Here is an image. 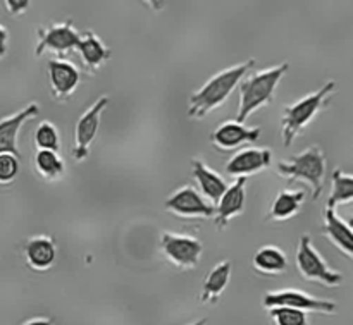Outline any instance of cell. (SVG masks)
<instances>
[{
  "label": "cell",
  "mask_w": 353,
  "mask_h": 325,
  "mask_svg": "<svg viewBox=\"0 0 353 325\" xmlns=\"http://www.w3.org/2000/svg\"><path fill=\"white\" fill-rule=\"evenodd\" d=\"M6 6L7 10H9L12 16H21V14L26 12L28 7H30V0H7Z\"/></svg>",
  "instance_id": "28"
},
{
  "label": "cell",
  "mask_w": 353,
  "mask_h": 325,
  "mask_svg": "<svg viewBox=\"0 0 353 325\" xmlns=\"http://www.w3.org/2000/svg\"><path fill=\"white\" fill-rule=\"evenodd\" d=\"M296 271L307 282L321 284L324 288H336L343 282V274L333 271L314 247L309 234H302L296 248Z\"/></svg>",
  "instance_id": "5"
},
{
  "label": "cell",
  "mask_w": 353,
  "mask_h": 325,
  "mask_svg": "<svg viewBox=\"0 0 353 325\" xmlns=\"http://www.w3.org/2000/svg\"><path fill=\"white\" fill-rule=\"evenodd\" d=\"M74 50L79 52L83 64L90 72L99 71L112 55L110 48L90 30L85 33H79V41Z\"/></svg>",
  "instance_id": "19"
},
{
  "label": "cell",
  "mask_w": 353,
  "mask_h": 325,
  "mask_svg": "<svg viewBox=\"0 0 353 325\" xmlns=\"http://www.w3.org/2000/svg\"><path fill=\"white\" fill-rule=\"evenodd\" d=\"M247 203V178H236V181L224 191L219 202L214 207V220L217 231H224L234 217L245 212Z\"/></svg>",
  "instance_id": "12"
},
{
  "label": "cell",
  "mask_w": 353,
  "mask_h": 325,
  "mask_svg": "<svg viewBox=\"0 0 353 325\" xmlns=\"http://www.w3.org/2000/svg\"><path fill=\"white\" fill-rule=\"evenodd\" d=\"M264 308H278V306H285V308L300 310V312H312V313H326V315H333L336 313V303L330 302V300H319L310 296L309 293L300 291V289H281V291H269L262 300Z\"/></svg>",
  "instance_id": "7"
},
{
  "label": "cell",
  "mask_w": 353,
  "mask_h": 325,
  "mask_svg": "<svg viewBox=\"0 0 353 325\" xmlns=\"http://www.w3.org/2000/svg\"><path fill=\"white\" fill-rule=\"evenodd\" d=\"M290 64L274 65V67L262 69V71L254 72L248 78L240 81V103H238V114L236 123L245 124L248 117L255 112V110L268 107L269 103L274 102L276 92H278V85L285 74L288 72Z\"/></svg>",
  "instance_id": "2"
},
{
  "label": "cell",
  "mask_w": 353,
  "mask_h": 325,
  "mask_svg": "<svg viewBox=\"0 0 353 325\" xmlns=\"http://www.w3.org/2000/svg\"><path fill=\"white\" fill-rule=\"evenodd\" d=\"M19 174V158L10 154L0 155V186H9Z\"/></svg>",
  "instance_id": "27"
},
{
  "label": "cell",
  "mask_w": 353,
  "mask_h": 325,
  "mask_svg": "<svg viewBox=\"0 0 353 325\" xmlns=\"http://www.w3.org/2000/svg\"><path fill=\"white\" fill-rule=\"evenodd\" d=\"M305 202V191L303 189H283L276 195L271 209H269L268 220L271 222H283L295 217Z\"/></svg>",
  "instance_id": "21"
},
{
  "label": "cell",
  "mask_w": 353,
  "mask_h": 325,
  "mask_svg": "<svg viewBox=\"0 0 353 325\" xmlns=\"http://www.w3.org/2000/svg\"><path fill=\"white\" fill-rule=\"evenodd\" d=\"M254 59L241 62V64L231 65V67L223 69L212 78L207 79L205 85L195 93L190 95L188 117L190 119H203L209 116L212 110L219 109L224 105L228 96L233 93V90L240 85L241 79L254 69Z\"/></svg>",
  "instance_id": "1"
},
{
  "label": "cell",
  "mask_w": 353,
  "mask_h": 325,
  "mask_svg": "<svg viewBox=\"0 0 353 325\" xmlns=\"http://www.w3.org/2000/svg\"><path fill=\"white\" fill-rule=\"evenodd\" d=\"M272 151L269 148H243L226 164V172L234 178H247L265 171L271 165Z\"/></svg>",
  "instance_id": "15"
},
{
  "label": "cell",
  "mask_w": 353,
  "mask_h": 325,
  "mask_svg": "<svg viewBox=\"0 0 353 325\" xmlns=\"http://www.w3.org/2000/svg\"><path fill=\"white\" fill-rule=\"evenodd\" d=\"M38 43L34 48V55L41 57L45 52H54L57 55H69L76 48L79 41V33L72 26V21L40 26L37 30Z\"/></svg>",
  "instance_id": "10"
},
{
  "label": "cell",
  "mask_w": 353,
  "mask_h": 325,
  "mask_svg": "<svg viewBox=\"0 0 353 325\" xmlns=\"http://www.w3.org/2000/svg\"><path fill=\"white\" fill-rule=\"evenodd\" d=\"M327 158L319 145H312L302 154L293 155L292 160L278 162V174L290 181H303L312 189V200H317L324 189Z\"/></svg>",
  "instance_id": "4"
},
{
  "label": "cell",
  "mask_w": 353,
  "mask_h": 325,
  "mask_svg": "<svg viewBox=\"0 0 353 325\" xmlns=\"http://www.w3.org/2000/svg\"><path fill=\"white\" fill-rule=\"evenodd\" d=\"M323 227H321V234L327 238L341 253L347 258H353V234H352V224L350 220L341 219L336 213V210L324 209L323 213Z\"/></svg>",
  "instance_id": "16"
},
{
  "label": "cell",
  "mask_w": 353,
  "mask_h": 325,
  "mask_svg": "<svg viewBox=\"0 0 353 325\" xmlns=\"http://www.w3.org/2000/svg\"><path fill=\"white\" fill-rule=\"evenodd\" d=\"M34 145L38 150H48V151H59V133L57 127L50 123V120H41L38 124L37 131H34Z\"/></svg>",
  "instance_id": "25"
},
{
  "label": "cell",
  "mask_w": 353,
  "mask_h": 325,
  "mask_svg": "<svg viewBox=\"0 0 353 325\" xmlns=\"http://www.w3.org/2000/svg\"><path fill=\"white\" fill-rule=\"evenodd\" d=\"M48 86H50L52 98L57 102H65L79 85V71L72 62L64 59L48 61Z\"/></svg>",
  "instance_id": "13"
},
{
  "label": "cell",
  "mask_w": 353,
  "mask_h": 325,
  "mask_svg": "<svg viewBox=\"0 0 353 325\" xmlns=\"http://www.w3.org/2000/svg\"><path fill=\"white\" fill-rule=\"evenodd\" d=\"M165 210L185 220L212 219L214 205H210L193 186H181L164 203Z\"/></svg>",
  "instance_id": "9"
},
{
  "label": "cell",
  "mask_w": 353,
  "mask_h": 325,
  "mask_svg": "<svg viewBox=\"0 0 353 325\" xmlns=\"http://www.w3.org/2000/svg\"><path fill=\"white\" fill-rule=\"evenodd\" d=\"M40 114V105L38 103H28L24 109L17 110L12 116L0 119V155L10 154L14 157H19L17 150V136L19 131L28 120L34 119Z\"/></svg>",
  "instance_id": "14"
},
{
  "label": "cell",
  "mask_w": 353,
  "mask_h": 325,
  "mask_svg": "<svg viewBox=\"0 0 353 325\" xmlns=\"http://www.w3.org/2000/svg\"><path fill=\"white\" fill-rule=\"evenodd\" d=\"M205 322H207V319H202V320H196V322H193L190 325H205Z\"/></svg>",
  "instance_id": "31"
},
{
  "label": "cell",
  "mask_w": 353,
  "mask_h": 325,
  "mask_svg": "<svg viewBox=\"0 0 353 325\" xmlns=\"http://www.w3.org/2000/svg\"><path fill=\"white\" fill-rule=\"evenodd\" d=\"M334 93H336V83L327 81L317 92L310 93V95L296 100L293 105H288L283 109L281 136L286 148L292 147L293 141L309 127V124L316 119L321 110L330 107L331 96Z\"/></svg>",
  "instance_id": "3"
},
{
  "label": "cell",
  "mask_w": 353,
  "mask_h": 325,
  "mask_svg": "<svg viewBox=\"0 0 353 325\" xmlns=\"http://www.w3.org/2000/svg\"><path fill=\"white\" fill-rule=\"evenodd\" d=\"M262 136V127H247L236 120H226L210 134V143L221 151H231L243 145L257 143Z\"/></svg>",
  "instance_id": "11"
},
{
  "label": "cell",
  "mask_w": 353,
  "mask_h": 325,
  "mask_svg": "<svg viewBox=\"0 0 353 325\" xmlns=\"http://www.w3.org/2000/svg\"><path fill=\"white\" fill-rule=\"evenodd\" d=\"M24 325H54L50 319H31Z\"/></svg>",
  "instance_id": "30"
},
{
  "label": "cell",
  "mask_w": 353,
  "mask_h": 325,
  "mask_svg": "<svg viewBox=\"0 0 353 325\" xmlns=\"http://www.w3.org/2000/svg\"><path fill=\"white\" fill-rule=\"evenodd\" d=\"M161 251L174 267L181 271H193L203 253V243L199 238L188 234L164 231L161 236Z\"/></svg>",
  "instance_id": "6"
},
{
  "label": "cell",
  "mask_w": 353,
  "mask_h": 325,
  "mask_svg": "<svg viewBox=\"0 0 353 325\" xmlns=\"http://www.w3.org/2000/svg\"><path fill=\"white\" fill-rule=\"evenodd\" d=\"M231 281V262L223 260L207 274L203 288L200 291V302L205 305H216L221 300L223 293L226 291Z\"/></svg>",
  "instance_id": "20"
},
{
  "label": "cell",
  "mask_w": 353,
  "mask_h": 325,
  "mask_svg": "<svg viewBox=\"0 0 353 325\" xmlns=\"http://www.w3.org/2000/svg\"><path fill=\"white\" fill-rule=\"evenodd\" d=\"M192 178L195 179L196 186H199L200 195L210 205L219 202L221 196L228 189V182L216 171H212L205 162L200 160V158H193L192 160Z\"/></svg>",
  "instance_id": "18"
},
{
  "label": "cell",
  "mask_w": 353,
  "mask_h": 325,
  "mask_svg": "<svg viewBox=\"0 0 353 325\" xmlns=\"http://www.w3.org/2000/svg\"><path fill=\"white\" fill-rule=\"evenodd\" d=\"M23 253L26 265L31 271L45 272L52 269L57 258V247L54 238L50 236H33L23 244Z\"/></svg>",
  "instance_id": "17"
},
{
  "label": "cell",
  "mask_w": 353,
  "mask_h": 325,
  "mask_svg": "<svg viewBox=\"0 0 353 325\" xmlns=\"http://www.w3.org/2000/svg\"><path fill=\"white\" fill-rule=\"evenodd\" d=\"M34 172L45 181H59L65 172V164L59 154L48 150H38L34 155Z\"/></svg>",
  "instance_id": "23"
},
{
  "label": "cell",
  "mask_w": 353,
  "mask_h": 325,
  "mask_svg": "<svg viewBox=\"0 0 353 325\" xmlns=\"http://www.w3.org/2000/svg\"><path fill=\"white\" fill-rule=\"evenodd\" d=\"M252 267L262 275H279L288 269V258H286L285 251L279 250L278 247L265 244V247L259 248L257 253L254 255Z\"/></svg>",
  "instance_id": "22"
},
{
  "label": "cell",
  "mask_w": 353,
  "mask_h": 325,
  "mask_svg": "<svg viewBox=\"0 0 353 325\" xmlns=\"http://www.w3.org/2000/svg\"><path fill=\"white\" fill-rule=\"evenodd\" d=\"M109 96L102 95L92 107L85 110V114L76 123L74 147H72V157H74L76 162H83L88 157L90 147H92L97 134H99L100 119H102V114L109 105Z\"/></svg>",
  "instance_id": "8"
},
{
  "label": "cell",
  "mask_w": 353,
  "mask_h": 325,
  "mask_svg": "<svg viewBox=\"0 0 353 325\" xmlns=\"http://www.w3.org/2000/svg\"><path fill=\"white\" fill-rule=\"evenodd\" d=\"M7 48H9V31L0 26V59L6 57Z\"/></svg>",
  "instance_id": "29"
},
{
  "label": "cell",
  "mask_w": 353,
  "mask_h": 325,
  "mask_svg": "<svg viewBox=\"0 0 353 325\" xmlns=\"http://www.w3.org/2000/svg\"><path fill=\"white\" fill-rule=\"evenodd\" d=\"M331 179H333V188H331L326 209L334 210L336 207L347 205L353 200V178L341 169H334Z\"/></svg>",
  "instance_id": "24"
},
{
  "label": "cell",
  "mask_w": 353,
  "mask_h": 325,
  "mask_svg": "<svg viewBox=\"0 0 353 325\" xmlns=\"http://www.w3.org/2000/svg\"><path fill=\"white\" fill-rule=\"evenodd\" d=\"M269 313H271V320L274 325H309L307 313L300 312V310L278 306V308L269 310Z\"/></svg>",
  "instance_id": "26"
}]
</instances>
